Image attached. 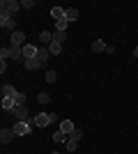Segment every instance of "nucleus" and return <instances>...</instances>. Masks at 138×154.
<instances>
[{"label":"nucleus","instance_id":"1","mask_svg":"<svg viewBox=\"0 0 138 154\" xmlns=\"http://www.w3.org/2000/svg\"><path fill=\"white\" fill-rule=\"evenodd\" d=\"M19 9H21V2H16V0H2L0 2V12H7L9 16H14Z\"/></svg>","mask_w":138,"mask_h":154},{"label":"nucleus","instance_id":"2","mask_svg":"<svg viewBox=\"0 0 138 154\" xmlns=\"http://www.w3.org/2000/svg\"><path fill=\"white\" fill-rule=\"evenodd\" d=\"M32 127H35V124H32V120H30V122H16L12 129H14V134H16V136H28L30 131H32Z\"/></svg>","mask_w":138,"mask_h":154},{"label":"nucleus","instance_id":"3","mask_svg":"<svg viewBox=\"0 0 138 154\" xmlns=\"http://www.w3.org/2000/svg\"><path fill=\"white\" fill-rule=\"evenodd\" d=\"M0 26L5 28V30L16 32V30H14V28H16V21H14V16H9L7 12H0Z\"/></svg>","mask_w":138,"mask_h":154},{"label":"nucleus","instance_id":"4","mask_svg":"<svg viewBox=\"0 0 138 154\" xmlns=\"http://www.w3.org/2000/svg\"><path fill=\"white\" fill-rule=\"evenodd\" d=\"M12 115L16 117V122H30V117H28V108L26 106H16L12 110Z\"/></svg>","mask_w":138,"mask_h":154},{"label":"nucleus","instance_id":"5","mask_svg":"<svg viewBox=\"0 0 138 154\" xmlns=\"http://www.w3.org/2000/svg\"><path fill=\"white\" fill-rule=\"evenodd\" d=\"M32 124H35V127H39V129L48 127V124H51V115H48V113H39V115L32 120Z\"/></svg>","mask_w":138,"mask_h":154},{"label":"nucleus","instance_id":"6","mask_svg":"<svg viewBox=\"0 0 138 154\" xmlns=\"http://www.w3.org/2000/svg\"><path fill=\"white\" fill-rule=\"evenodd\" d=\"M37 51H39V46H35V44H26V46H23V60L37 58Z\"/></svg>","mask_w":138,"mask_h":154},{"label":"nucleus","instance_id":"7","mask_svg":"<svg viewBox=\"0 0 138 154\" xmlns=\"http://www.w3.org/2000/svg\"><path fill=\"white\" fill-rule=\"evenodd\" d=\"M9 44L12 46H26V35L23 32H12V39H9Z\"/></svg>","mask_w":138,"mask_h":154},{"label":"nucleus","instance_id":"8","mask_svg":"<svg viewBox=\"0 0 138 154\" xmlns=\"http://www.w3.org/2000/svg\"><path fill=\"white\" fill-rule=\"evenodd\" d=\"M14 129H0V143L2 145H7V143H12V138H14Z\"/></svg>","mask_w":138,"mask_h":154},{"label":"nucleus","instance_id":"9","mask_svg":"<svg viewBox=\"0 0 138 154\" xmlns=\"http://www.w3.org/2000/svg\"><path fill=\"white\" fill-rule=\"evenodd\" d=\"M48 58H51V53H48V48L39 46V51H37V60L41 62V67H46V64H48Z\"/></svg>","mask_w":138,"mask_h":154},{"label":"nucleus","instance_id":"10","mask_svg":"<svg viewBox=\"0 0 138 154\" xmlns=\"http://www.w3.org/2000/svg\"><path fill=\"white\" fill-rule=\"evenodd\" d=\"M23 67H26L28 71H35V69H39V67H41V62L37 58H30V60H23Z\"/></svg>","mask_w":138,"mask_h":154},{"label":"nucleus","instance_id":"11","mask_svg":"<svg viewBox=\"0 0 138 154\" xmlns=\"http://www.w3.org/2000/svg\"><path fill=\"white\" fill-rule=\"evenodd\" d=\"M65 19L72 23V21H76L78 19V9L76 7H65Z\"/></svg>","mask_w":138,"mask_h":154},{"label":"nucleus","instance_id":"12","mask_svg":"<svg viewBox=\"0 0 138 154\" xmlns=\"http://www.w3.org/2000/svg\"><path fill=\"white\" fill-rule=\"evenodd\" d=\"M0 106H2V110H14V108H16V101H14L12 97H2Z\"/></svg>","mask_w":138,"mask_h":154},{"label":"nucleus","instance_id":"13","mask_svg":"<svg viewBox=\"0 0 138 154\" xmlns=\"http://www.w3.org/2000/svg\"><path fill=\"white\" fill-rule=\"evenodd\" d=\"M90 51H92V53H104V51H106V44L101 42V39H94V42L90 44Z\"/></svg>","mask_w":138,"mask_h":154},{"label":"nucleus","instance_id":"14","mask_svg":"<svg viewBox=\"0 0 138 154\" xmlns=\"http://www.w3.org/2000/svg\"><path fill=\"white\" fill-rule=\"evenodd\" d=\"M74 129H76V127H74V122H72V120H62V122H60V131H62V134H67V136H69V134L74 131Z\"/></svg>","mask_w":138,"mask_h":154},{"label":"nucleus","instance_id":"15","mask_svg":"<svg viewBox=\"0 0 138 154\" xmlns=\"http://www.w3.org/2000/svg\"><path fill=\"white\" fill-rule=\"evenodd\" d=\"M39 42H41V44H48V46H51V44H53V32L41 30V32H39Z\"/></svg>","mask_w":138,"mask_h":154},{"label":"nucleus","instance_id":"16","mask_svg":"<svg viewBox=\"0 0 138 154\" xmlns=\"http://www.w3.org/2000/svg\"><path fill=\"white\" fill-rule=\"evenodd\" d=\"M51 138H53V143H67V140H69V136H67V134H62L60 129H58V131H55V134L51 136Z\"/></svg>","mask_w":138,"mask_h":154},{"label":"nucleus","instance_id":"17","mask_svg":"<svg viewBox=\"0 0 138 154\" xmlns=\"http://www.w3.org/2000/svg\"><path fill=\"white\" fill-rule=\"evenodd\" d=\"M51 16H53L55 21L65 19V7H53V9H51Z\"/></svg>","mask_w":138,"mask_h":154},{"label":"nucleus","instance_id":"18","mask_svg":"<svg viewBox=\"0 0 138 154\" xmlns=\"http://www.w3.org/2000/svg\"><path fill=\"white\" fill-rule=\"evenodd\" d=\"M21 55H23V53H21V46H9V58L12 60H21Z\"/></svg>","mask_w":138,"mask_h":154},{"label":"nucleus","instance_id":"19","mask_svg":"<svg viewBox=\"0 0 138 154\" xmlns=\"http://www.w3.org/2000/svg\"><path fill=\"white\" fill-rule=\"evenodd\" d=\"M60 51H62V44H60V42H53V44L48 46V53H51V55H60Z\"/></svg>","mask_w":138,"mask_h":154},{"label":"nucleus","instance_id":"20","mask_svg":"<svg viewBox=\"0 0 138 154\" xmlns=\"http://www.w3.org/2000/svg\"><path fill=\"white\" fill-rule=\"evenodd\" d=\"M2 97H16V90H14V85H5V88H2Z\"/></svg>","mask_w":138,"mask_h":154},{"label":"nucleus","instance_id":"21","mask_svg":"<svg viewBox=\"0 0 138 154\" xmlns=\"http://www.w3.org/2000/svg\"><path fill=\"white\" fill-rule=\"evenodd\" d=\"M65 145H67V152L72 154V152H76V147H78V140H74V138H69V140H67Z\"/></svg>","mask_w":138,"mask_h":154},{"label":"nucleus","instance_id":"22","mask_svg":"<svg viewBox=\"0 0 138 154\" xmlns=\"http://www.w3.org/2000/svg\"><path fill=\"white\" fill-rule=\"evenodd\" d=\"M37 101H39L41 106H44V103H48V101H51V94H48V92H39V94H37Z\"/></svg>","mask_w":138,"mask_h":154},{"label":"nucleus","instance_id":"23","mask_svg":"<svg viewBox=\"0 0 138 154\" xmlns=\"http://www.w3.org/2000/svg\"><path fill=\"white\" fill-rule=\"evenodd\" d=\"M14 101H16V106H26V92H16Z\"/></svg>","mask_w":138,"mask_h":154},{"label":"nucleus","instance_id":"24","mask_svg":"<svg viewBox=\"0 0 138 154\" xmlns=\"http://www.w3.org/2000/svg\"><path fill=\"white\" fill-rule=\"evenodd\" d=\"M55 81H58V74H55L53 69H48L46 71V83H55Z\"/></svg>","mask_w":138,"mask_h":154},{"label":"nucleus","instance_id":"25","mask_svg":"<svg viewBox=\"0 0 138 154\" xmlns=\"http://www.w3.org/2000/svg\"><path fill=\"white\" fill-rule=\"evenodd\" d=\"M65 39H67V32H58V30L53 32V42H60V44H62Z\"/></svg>","mask_w":138,"mask_h":154},{"label":"nucleus","instance_id":"26","mask_svg":"<svg viewBox=\"0 0 138 154\" xmlns=\"http://www.w3.org/2000/svg\"><path fill=\"white\" fill-rule=\"evenodd\" d=\"M81 136H83V131H81V129H74L72 134H69V138H74V140H81Z\"/></svg>","mask_w":138,"mask_h":154},{"label":"nucleus","instance_id":"27","mask_svg":"<svg viewBox=\"0 0 138 154\" xmlns=\"http://www.w3.org/2000/svg\"><path fill=\"white\" fill-rule=\"evenodd\" d=\"M21 7H23V9H32L35 2H32V0H23V2H21Z\"/></svg>","mask_w":138,"mask_h":154},{"label":"nucleus","instance_id":"28","mask_svg":"<svg viewBox=\"0 0 138 154\" xmlns=\"http://www.w3.org/2000/svg\"><path fill=\"white\" fill-rule=\"evenodd\" d=\"M7 58H9V48H0V60L5 62Z\"/></svg>","mask_w":138,"mask_h":154},{"label":"nucleus","instance_id":"29","mask_svg":"<svg viewBox=\"0 0 138 154\" xmlns=\"http://www.w3.org/2000/svg\"><path fill=\"white\" fill-rule=\"evenodd\" d=\"M104 53H108V55H113V53H115V46L113 44H106V51Z\"/></svg>","mask_w":138,"mask_h":154},{"label":"nucleus","instance_id":"30","mask_svg":"<svg viewBox=\"0 0 138 154\" xmlns=\"http://www.w3.org/2000/svg\"><path fill=\"white\" fill-rule=\"evenodd\" d=\"M133 58H138V46H136V48H133Z\"/></svg>","mask_w":138,"mask_h":154},{"label":"nucleus","instance_id":"31","mask_svg":"<svg viewBox=\"0 0 138 154\" xmlns=\"http://www.w3.org/2000/svg\"><path fill=\"white\" fill-rule=\"evenodd\" d=\"M51 154H60V152H51Z\"/></svg>","mask_w":138,"mask_h":154}]
</instances>
